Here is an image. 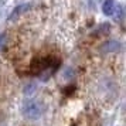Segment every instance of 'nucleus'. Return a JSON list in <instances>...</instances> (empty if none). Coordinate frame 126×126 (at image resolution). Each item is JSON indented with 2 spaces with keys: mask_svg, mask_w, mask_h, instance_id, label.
<instances>
[{
  "mask_svg": "<svg viewBox=\"0 0 126 126\" xmlns=\"http://www.w3.org/2000/svg\"><path fill=\"white\" fill-rule=\"evenodd\" d=\"M44 112V106L40 101L35 99H27L23 102L21 106V113L26 119L29 120H37L41 118V115Z\"/></svg>",
  "mask_w": 126,
  "mask_h": 126,
  "instance_id": "f257e3e1",
  "label": "nucleus"
},
{
  "mask_svg": "<svg viewBox=\"0 0 126 126\" xmlns=\"http://www.w3.org/2000/svg\"><path fill=\"white\" fill-rule=\"evenodd\" d=\"M122 50V44H120L119 41H106V43H103V46L101 47V51L103 54H115V52H119Z\"/></svg>",
  "mask_w": 126,
  "mask_h": 126,
  "instance_id": "f03ea898",
  "label": "nucleus"
},
{
  "mask_svg": "<svg viewBox=\"0 0 126 126\" xmlns=\"http://www.w3.org/2000/svg\"><path fill=\"white\" fill-rule=\"evenodd\" d=\"M31 3H24V4H20V6H17L14 10L12 12V14L9 16V21H12V20H14V18H17V17H20L23 13H26V12H29L30 9H31Z\"/></svg>",
  "mask_w": 126,
  "mask_h": 126,
  "instance_id": "7ed1b4c3",
  "label": "nucleus"
},
{
  "mask_svg": "<svg viewBox=\"0 0 126 126\" xmlns=\"http://www.w3.org/2000/svg\"><path fill=\"white\" fill-rule=\"evenodd\" d=\"M115 0H105L102 3V13L105 16H112L115 13Z\"/></svg>",
  "mask_w": 126,
  "mask_h": 126,
  "instance_id": "20e7f679",
  "label": "nucleus"
},
{
  "mask_svg": "<svg viewBox=\"0 0 126 126\" xmlns=\"http://www.w3.org/2000/svg\"><path fill=\"white\" fill-rule=\"evenodd\" d=\"M37 91V85H35L34 82H30V84H27V85H24V95H27V96H30V95H33L34 92Z\"/></svg>",
  "mask_w": 126,
  "mask_h": 126,
  "instance_id": "39448f33",
  "label": "nucleus"
},
{
  "mask_svg": "<svg viewBox=\"0 0 126 126\" xmlns=\"http://www.w3.org/2000/svg\"><path fill=\"white\" fill-rule=\"evenodd\" d=\"M6 38H7L6 34H0V48L6 44Z\"/></svg>",
  "mask_w": 126,
  "mask_h": 126,
  "instance_id": "423d86ee",
  "label": "nucleus"
},
{
  "mask_svg": "<svg viewBox=\"0 0 126 126\" xmlns=\"http://www.w3.org/2000/svg\"><path fill=\"white\" fill-rule=\"evenodd\" d=\"M7 0H1V1H0V4H1V3H6Z\"/></svg>",
  "mask_w": 126,
  "mask_h": 126,
  "instance_id": "0eeeda50",
  "label": "nucleus"
}]
</instances>
